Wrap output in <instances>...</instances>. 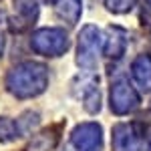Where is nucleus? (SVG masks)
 <instances>
[{"instance_id":"2eb2a0df","label":"nucleus","mask_w":151,"mask_h":151,"mask_svg":"<svg viewBox=\"0 0 151 151\" xmlns=\"http://www.w3.org/2000/svg\"><path fill=\"white\" fill-rule=\"evenodd\" d=\"M137 4V0H105V6L115 14H125Z\"/></svg>"},{"instance_id":"6e6552de","label":"nucleus","mask_w":151,"mask_h":151,"mask_svg":"<svg viewBox=\"0 0 151 151\" xmlns=\"http://www.w3.org/2000/svg\"><path fill=\"white\" fill-rule=\"evenodd\" d=\"M127 48V32L119 26H109L103 36V52L109 58H121Z\"/></svg>"},{"instance_id":"0eeeda50","label":"nucleus","mask_w":151,"mask_h":151,"mask_svg":"<svg viewBox=\"0 0 151 151\" xmlns=\"http://www.w3.org/2000/svg\"><path fill=\"white\" fill-rule=\"evenodd\" d=\"M131 79L139 91L151 93V55H139L131 63Z\"/></svg>"},{"instance_id":"f257e3e1","label":"nucleus","mask_w":151,"mask_h":151,"mask_svg":"<svg viewBox=\"0 0 151 151\" xmlns=\"http://www.w3.org/2000/svg\"><path fill=\"white\" fill-rule=\"evenodd\" d=\"M48 85V69L40 63L26 60L16 65L6 77V87L14 97L28 99L40 95Z\"/></svg>"},{"instance_id":"dca6fc26","label":"nucleus","mask_w":151,"mask_h":151,"mask_svg":"<svg viewBox=\"0 0 151 151\" xmlns=\"http://www.w3.org/2000/svg\"><path fill=\"white\" fill-rule=\"evenodd\" d=\"M4 45H6V14L0 10V57L4 52Z\"/></svg>"},{"instance_id":"f8f14e48","label":"nucleus","mask_w":151,"mask_h":151,"mask_svg":"<svg viewBox=\"0 0 151 151\" xmlns=\"http://www.w3.org/2000/svg\"><path fill=\"white\" fill-rule=\"evenodd\" d=\"M16 137H20L16 121H12L8 117H2L0 119V141H14Z\"/></svg>"},{"instance_id":"1a4fd4ad","label":"nucleus","mask_w":151,"mask_h":151,"mask_svg":"<svg viewBox=\"0 0 151 151\" xmlns=\"http://www.w3.org/2000/svg\"><path fill=\"white\" fill-rule=\"evenodd\" d=\"M52 4H55L57 16L60 20H65L69 26H75L79 22L81 12H83L81 0H52Z\"/></svg>"},{"instance_id":"9d476101","label":"nucleus","mask_w":151,"mask_h":151,"mask_svg":"<svg viewBox=\"0 0 151 151\" xmlns=\"http://www.w3.org/2000/svg\"><path fill=\"white\" fill-rule=\"evenodd\" d=\"M57 141H58V129L57 127L45 129L30 139V143L26 145V151H50L57 145Z\"/></svg>"},{"instance_id":"423d86ee","label":"nucleus","mask_w":151,"mask_h":151,"mask_svg":"<svg viewBox=\"0 0 151 151\" xmlns=\"http://www.w3.org/2000/svg\"><path fill=\"white\" fill-rule=\"evenodd\" d=\"M113 151H141V133L131 123H119L113 127Z\"/></svg>"},{"instance_id":"f03ea898","label":"nucleus","mask_w":151,"mask_h":151,"mask_svg":"<svg viewBox=\"0 0 151 151\" xmlns=\"http://www.w3.org/2000/svg\"><path fill=\"white\" fill-rule=\"evenodd\" d=\"M69 47L70 40L65 28H38L30 36V48L42 57H60L69 50Z\"/></svg>"},{"instance_id":"a211bd4d","label":"nucleus","mask_w":151,"mask_h":151,"mask_svg":"<svg viewBox=\"0 0 151 151\" xmlns=\"http://www.w3.org/2000/svg\"><path fill=\"white\" fill-rule=\"evenodd\" d=\"M145 2H147V6H149V8H151V0H145Z\"/></svg>"},{"instance_id":"4468645a","label":"nucleus","mask_w":151,"mask_h":151,"mask_svg":"<svg viewBox=\"0 0 151 151\" xmlns=\"http://www.w3.org/2000/svg\"><path fill=\"white\" fill-rule=\"evenodd\" d=\"M83 103H85V109H87L89 113H97V111L101 109V95H99V89L95 87L89 93L83 95Z\"/></svg>"},{"instance_id":"7ed1b4c3","label":"nucleus","mask_w":151,"mask_h":151,"mask_svg":"<svg viewBox=\"0 0 151 151\" xmlns=\"http://www.w3.org/2000/svg\"><path fill=\"white\" fill-rule=\"evenodd\" d=\"M101 48H103L101 30L93 24L83 26L79 32V45H77V65L85 70H93L97 67V57Z\"/></svg>"},{"instance_id":"ddd939ff","label":"nucleus","mask_w":151,"mask_h":151,"mask_svg":"<svg viewBox=\"0 0 151 151\" xmlns=\"http://www.w3.org/2000/svg\"><path fill=\"white\" fill-rule=\"evenodd\" d=\"M36 125H38V115L32 113V111H28V113H24L20 119H16V127H18V133H20V135H28Z\"/></svg>"},{"instance_id":"20e7f679","label":"nucleus","mask_w":151,"mask_h":151,"mask_svg":"<svg viewBox=\"0 0 151 151\" xmlns=\"http://www.w3.org/2000/svg\"><path fill=\"white\" fill-rule=\"evenodd\" d=\"M139 107V93L127 79H119L111 85V111L117 115H127Z\"/></svg>"},{"instance_id":"39448f33","label":"nucleus","mask_w":151,"mask_h":151,"mask_svg":"<svg viewBox=\"0 0 151 151\" xmlns=\"http://www.w3.org/2000/svg\"><path fill=\"white\" fill-rule=\"evenodd\" d=\"M70 143L77 151H101L103 149V131L101 125L93 121L81 123L73 129L70 133Z\"/></svg>"},{"instance_id":"9b49d317","label":"nucleus","mask_w":151,"mask_h":151,"mask_svg":"<svg viewBox=\"0 0 151 151\" xmlns=\"http://www.w3.org/2000/svg\"><path fill=\"white\" fill-rule=\"evenodd\" d=\"M14 6H16V14H18V30H22L26 26H30V24L36 20V16H38V6H36L35 0H14Z\"/></svg>"},{"instance_id":"f3484780","label":"nucleus","mask_w":151,"mask_h":151,"mask_svg":"<svg viewBox=\"0 0 151 151\" xmlns=\"http://www.w3.org/2000/svg\"><path fill=\"white\" fill-rule=\"evenodd\" d=\"M145 151H151V139H149V143H147V149Z\"/></svg>"}]
</instances>
